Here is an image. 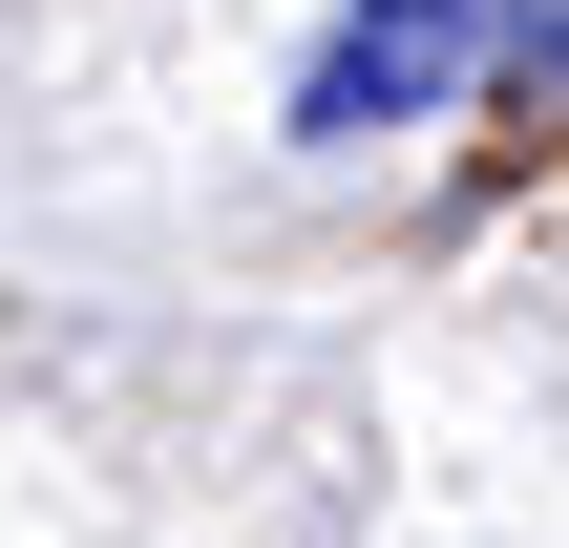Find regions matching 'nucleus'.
<instances>
[{
  "label": "nucleus",
  "instance_id": "obj_2",
  "mask_svg": "<svg viewBox=\"0 0 569 548\" xmlns=\"http://www.w3.org/2000/svg\"><path fill=\"white\" fill-rule=\"evenodd\" d=\"M507 84H549V106H569V0H507Z\"/></svg>",
  "mask_w": 569,
  "mask_h": 548
},
{
  "label": "nucleus",
  "instance_id": "obj_1",
  "mask_svg": "<svg viewBox=\"0 0 569 548\" xmlns=\"http://www.w3.org/2000/svg\"><path fill=\"white\" fill-rule=\"evenodd\" d=\"M465 84H507V0H338L296 63V148H401Z\"/></svg>",
  "mask_w": 569,
  "mask_h": 548
}]
</instances>
